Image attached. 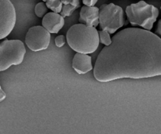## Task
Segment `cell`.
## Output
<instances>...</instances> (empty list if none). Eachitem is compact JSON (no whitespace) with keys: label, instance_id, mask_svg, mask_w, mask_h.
Masks as SVG:
<instances>
[{"label":"cell","instance_id":"obj_1","mask_svg":"<svg viewBox=\"0 0 161 134\" xmlns=\"http://www.w3.org/2000/svg\"><path fill=\"white\" fill-rule=\"evenodd\" d=\"M99 53L94 78L106 83L119 78L161 75V39L149 30L127 28L113 37Z\"/></svg>","mask_w":161,"mask_h":134},{"label":"cell","instance_id":"obj_2","mask_svg":"<svg viewBox=\"0 0 161 134\" xmlns=\"http://www.w3.org/2000/svg\"><path fill=\"white\" fill-rule=\"evenodd\" d=\"M68 44L77 53L90 54L97 50L99 32L94 27L77 24L71 27L66 35Z\"/></svg>","mask_w":161,"mask_h":134},{"label":"cell","instance_id":"obj_3","mask_svg":"<svg viewBox=\"0 0 161 134\" xmlns=\"http://www.w3.org/2000/svg\"><path fill=\"white\" fill-rule=\"evenodd\" d=\"M126 14L132 26H140L149 31L157 21L159 10L153 5L148 4L145 1H139L127 6Z\"/></svg>","mask_w":161,"mask_h":134},{"label":"cell","instance_id":"obj_4","mask_svg":"<svg viewBox=\"0 0 161 134\" xmlns=\"http://www.w3.org/2000/svg\"><path fill=\"white\" fill-rule=\"evenodd\" d=\"M26 53L25 44L20 40L3 41L0 44V71L21 64Z\"/></svg>","mask_w":161,"mask_h":134},{"label":"cell","instance_id":"obj_5","mask_svg":"<svg viewBox=\"0 0 161 134\" xmlns=\"http://www.w3.org/2000/svg\"><path fill=\"white\" fill-rule=\"evenodd\" d=\"M127 24L122 7L113 3L104 4L100 7L99 24L102 30L107 31L110 34L116 32L119 28Z\"/></svg>","mask_w":161,"mask_h":134},{"label":"cell","instance_id":"obj_6","mask_svg":"<svg viewBox=\"0 0 161 134\" xmlns=\"http://www.w3.org/2000/svg\"><path fill=\"white\" fill-rule=\"evenodd\" d=\"M50 33L43 26H34L28 29L25 36V43L31 51H42L48 48Z\"/></svg>","mask_w":161,"mask_h":134},{"label":"cell","instance_id":"obj_7","mask_svg":"<svg viewBox=\"0 0 161 134\" xmlns=\"http://www.w3.org/2000/svg\"><path fill=\"white\" fill-rule=\"evenodd\" d=\"M16 24V10L10 0H0V39L9 35Z\"/></svg>","mask_w":161,"mask_h":134},{"label":"cell","instance_id":"obj_8","mask_svg":"<svg viewBox=\"0 0 161 134\" xmlns=\"http://www.w3.org/2000/svg\"><path fill=\"white\" fill-rule=\"evenodd\" d=\"M42 24L50 33L57 34L64 27V17L55 12L47 13L42 17Z\"/></svg>","mask_w":161,"mask_h":134},{"label":"cell","instance_id":"obj_9","mask_svg":"<svg viewBox=\"0 0 161 134\" xmlns=\"http://www.w3.org/2000/svg\"><path fill=\"white\" fill-rule=\"evenodd\" d=\"M100 9L96 6H84L81 8L79 21L90 27H97L99 24Z\"/></svg>","mask_w":161,"mask_h":134},{"label":"cell","instance_id":"obj_10","mask_svg":"<svg viewBox=\"0 0 161 134\" xmlns=\"http://www.w3.org/2000/svg\"><path fill=\"white\" fill-rule=\"evenodd\" d=\"M72 67L80 75L87 73L93 69L91 57L85 53H75L72 60Z\"/></svg>","mask_w":161,"mask_h":134},{"label":"cell","instance_id":"obj_11","mask_svg":"<svg viewBox=\"0 0 161 134\" xmlns=\"http://www.w3.org/2000/svg\"><path fill=\"white\" fill-rule=\"evenodd\" d=\"M44 3H46L47 7L51 9L53 12L60 13L62 10L63 3L61 0H42Z\"/></svg>","mask_w":161,"mask_h":134},{"label":"cell","instance_id":"obj_12","mask_svg":"<svg viewBox=\"0 0 161 134\" xmlns=\"http://www.w3.org/2000/svg\"><path fill=\"white\" fill-rule=\"evenodd\" d=\"M49 8L44 2L39 3L36 5L35 7V13L38 17H43L47 13V10Z\"/></svg>","mask_w":161,"mask_h":134},{"label":"cell","instance_id":"obj_13","mask_svg":"<svg viewBox=\"0 0 161 134\" xmlns=\"http://www.w3.org/2000/svg\"><path fill=\"white\" fill-rule=\"evenodd\" d=\"M99 32V39H100L101 43L104 44L105 46H110L113 42V39L110 37V33L107 31L101 30Z\"/></svg>","mask_w":161,"mask_h":134},{"label":"cell","instance_id":"obj_14","mask_svg":"<svg viewBox=\"0 0 161 134\" xmlns=\"http://www.w3.org/2000/svg\"><path fill=\"white\" fill-rule=\"evenodd\" d=\"M76 9L77 8L75 7V6H72V5H63L62 10L60 13V14L64 17H69V16L72 15V13H73Z\"/></svg>","mask_w":161,"mask_h":134},{"label":"cell","instance_id":"obj_15","mask_svg":"<svg viewBox=\"0 0 161 134\" xmlns=\"http://www.w3.org/2000/svg\"><path fill=\"white\" fill-rule=\"evenodd\" d=\"M66 40H67V39L64 35H58V37L55 38V45L59 48L62 47L65 43Z\"/></svg>","mask_w":161,"mask_h":134},{"label":"cell","instance_id":"obj_16","mask_svg":"<svg viewBox=\"0 0 161 134\" xmlns=\"http://www.w3.org/2000/svg\"><path fill=\"white\" fill-rule=\"evenodd\" d=\"M63 5H72L78 9L80 6V0H61Z\"/></svg>","mask_w":161,"mask_h":134},{"label":"cell","instance_id":"obj_17","mask_svg":"<svg viewBox=\"0 0 161 134\" xmlns=\"http://www.w3.org/2000/svg\"><path fill=\"white\" fill-rule=\"evenodd\" d=\"M97 0H83V3L86 6H94Z\"/></svg>","mask_w":161,"mask_h":134},{"label":"cell","instance_id":"obj_18","mask_svg":"<svg viewBox=\"0 0 161 134\" xmlns=\"http://www.w3.org/2000/svg\"><path fill=\"white\" fill-rule=\"evenodd\" d=\"M156 34L158 35H160L161 37V20L158 21L157 30H156Z\"/></svg>","mask_w":161,"mask_h":134},{"label":"cell","instance_id":"obj_19","mask_svg":"<svg viewBox=\"0 0 161 134\" xmlns=\"http://www.w3.org/2000/svg\"><path fill=\"white\" fill-rule=\"evenodd\" d=\"M0 91H1V97H0V100H1V101H3V100H4L5 98H6V94H5L4 91L3 90V89H2V87L0 88Z\"/></svg>","mask_w":161,"mask_h":134},{"label":"cell","instance_id":"obj_20","mask_svg":"<svg viewBox=\"0 0 161 134\" xmlns=\"http://www.w3.org/2000/svg\"><path fill=\"white\" fill-rule=\"evenodd\" d=\"M160 9H161V6H160Z\"/></svg>","mask_w":161,"mask_h":134}]
</instances>
